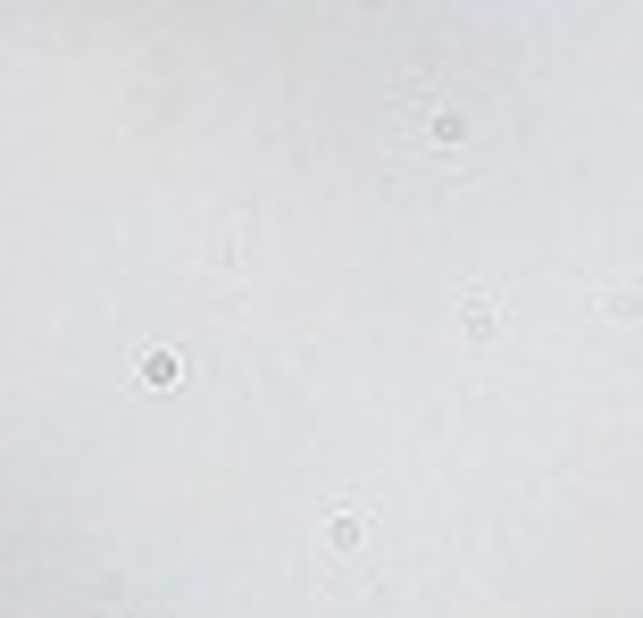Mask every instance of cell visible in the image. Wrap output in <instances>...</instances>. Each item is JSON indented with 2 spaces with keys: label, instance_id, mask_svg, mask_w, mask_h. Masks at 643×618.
Instances as JSON below:
<instances>
[{
  "label": "cell",
  "instance_id": "3957f363",
  "mask_svg": "<svg viewBox=\"0 0 643 618\" xmlns=\"http://www.w3.org/2000/svg\"><path fill=\"white\" fill-rule=\"evenodd\" d=\"M142 376H151V385L168 393V385H176V351H151V360H142Z\"/></svg>",
  "mask_w": 643,
  "mask_h": 618
},
{
  "label": "cell",
  "instance_id": "6da1fadb",
  "mask_svg": "<svg viewBox=\"0 0 643 618\" xmlns=\"http://www.w3.org/2000/svg\"><path fill=\"white\" fill-rule=\"evenodd\" d=\"M468 335H476V343L502 335V301H468Z\"/></svg>",
  "mask_w": 643,
  "mask_h": 618
},
{
  "label": "cell",
  "instance_id": "7a4b0ae2",
  "mask_svg": "<svg viewBox=\"0 0 643 618\" xmlns=\"http://www.w3.org/2000/svg\"><path fill=\"white\" fill-rule=\"evenodd\" d=\"M360 535H368V518L351 510V518H335V527H326V543H335V552H360Z\"/></svg>",
  "mask_w": 643,
  "mask_h": 618
}]
</instances>
